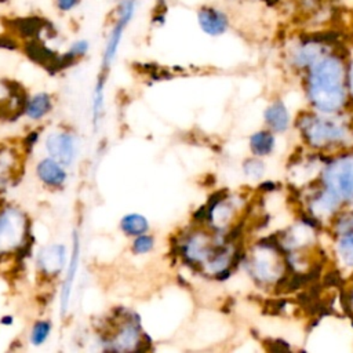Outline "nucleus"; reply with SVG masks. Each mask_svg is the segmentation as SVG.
Wrapping results in <instances>:
<instances>
[{
    "mask_svg": "<svg viewBox=\"0 0 353 353\" xmlns=\"http://www.w3.org/2000/svg\"><path fill=\"white\" fill-rule=\"evenodd\" d=\"M139 3L141 0H116L113 14H112V22L103 44L99 77L106 79V73L110 69L120 50L124 33L137 15Z\"/></svg>",
    "mask_w": 353,
    "mask_h": 353,
    "instance_id": "obj_1",
    "label": "nucleus"
},
{
    "mask_svg": "<svg viewBox=\"0 0 353 353\" xmlns=\"http://www.w3.org/2000/svg\"><path fill=\"white\" fill-rule=\"evenodd\" d=\"M28 233V221L18 208H3L0 211V255L18 250Z\"/></svg>",
    "mask_w": 353,
    "mask_h": 353,
    "instance_id": "obj_2",
    "label": "nucleus"
},
{
    "mask_svg": "<svg viewBox=\"0 0 353 353\" xmlns=\"http://www.w3.org/2000/svg\"><path fill=\"white\" fill-rule=\"evenodd\" d=\"M196 22L204 34L219 37L229 30L232 21L229 12L223 7L207 3L197 7Z\"/></svg>",
    "mask_w": 353,
    "mask_h": 353,
    "instance_id": "obj_3",
    "label": "nucleus"
},
{
    "mask_svg": "<svg viewBox=\"0 0 353 353\" xmlns=\"http://www.w3.org/2000/svg\"><path fill=\"white\" fill-rule=\"evenodd\" d=\"M46 150L50 157L55 159L65 167H69L77 153V139L69 131H55L46 138Z\"/></svg>",
    "mask_w": 353,
    "mask_h": 353,
    "instance_id": "obj_4",
    "label": "nucleus"
},
{
    "mask_svg": "<svg viewBox=\"0 0 353 353\" xmlns=\"http://www.w3.org/2000/svg\"><path fill=\"white\" fill-rule=\"evenodd\" d=\"M141 330L138 320L127 319L121 324H119L116 332L105 342L109 343L106 350H138V345L141 343Z\"/></svg>",
    "mask_w": 353,
    "mask_h": 353,
    "instance_id": "obj_5",
    "label": "nucleus"
},
{
    "mask_svg": "<svg viewBox=\"0 0 353 353\" xmlns=\"http://www.w3.org/2000/svg\"><path fill=\"white\" fill-rule=\"evenodd\" d=\"M68 250L63 244H51L40 250L37 255V266L46 276H58L65 268Z\"/></svg>",
    "mask_w": 353,
    "mask_h": 353,
    "instance_id": "obj_6",
    "label": "nucleus"
},
{
    "mask_svg": "<svg viewBox=\"0 0 353 353\" xmlns=\"http://www.w3.org/2000/svg\"><path fill=\"white\" fill-rule=\"evenodd\" d=\"M79 259H80V237L79 233H73V247H72V255L69 259V265L66 269V276L61 288V295H59V305H61V313L62 316L66 314L70 295H72V288H73V281L76 277V272L79 269Z\"/></svg>",
    "mask_w": 353,
    "mask_h": 353,
    "instance_id": "obj_7",
    "label": "nucleus"
},
{
    "mask_svg": "<svg viewBox=\"0 0 353 353\" xmlns=\"http://www.w3.org/2000/svg\"><path fill=\"white\" fill-rule=\"evenodd\" d=\"M36 175L48 188H62L68 179L65 165L50 156L37 163Z\"/></svg>",
    "mask_w": 353,
    "mask_h": 353,
    "instance_id": "obj_8",
    "label": "nucleus"
},
{
    "mask_svg": "<svg viewBox=\"0 0 353 353\" xmlns=\"http://www.w3.org/2000/svg\"><path fill=\"white\" fill-rule=\"evenodd\" d=\"M52 109V99L47 92H37L29 99H26L25 103V114L30 120H41L46 117Z\"/></svg>",
    "mask_w": 353,
    "mask_h": 353,
    "instance_id": "obj_9",
    "label": "nucleus"
},
{
    "mask_svg": "<svg viewBox=\"0 0 353 353\" xmlns=\"http://www.w3.org/2000/svg\"><path fill=\"white\" fill-rule=\"evenodd\" d=\"M120 229L124 234L131 236V237H137L139 234H143V233L149 232V222L142 214L131 212V214H127L121 218Z\"/></svg>",
    "mask_w": 353,
    "mask_h": 353,
    "instance_id": "obj_10",
    "label": "nucleus"
},
{
    "mask_svg": "<svg viewBox=\"0 0 353 353\" xmlns=\"http://www.w3.org/2000/svg\"><path fill=\"white\" fill-rule=\"evenodd\" d=\"M17 172V157L11 149H0V189H4Z\"/></svg>",
    "mask_w": 353,
    "mask_h": 353,
    "instance_id": "obj_11",
    "label": "nucleus"
},
{
    "mask_svg": "<svg viewBox=\"0 0 353 353\" xmlns=\"http://www.w3.org/2000/svg\"><path fill=\"white\" fill-rule=\"evenodd\" d=\"M90 51V41L87 39H76L70 43V46L68 47V50L61 55L59 58V66H68L70 63H74L77 59L84 58Z\"/></svg>",
    "mask_w": 353,
    "mask_h": 353,
    "instance_id": "obj_12",
    "label": "nucleus"
},
{
    "mask_svg": "<svg viewBox=\"0 0 353 353\" xmlns=\"http://www.w3.org/2000/svg\"><path fill=\"white\" fill-rule=\"evenodd\" d=\"M51 328H52L51 321H48V320H37L33 324L32 330H30V336H29L30 343L33 346L43 345L48 339V336L51 334Z\"/></svg>",
    "mask_w": 353,
    "mask_h": 353,
    "instance_id": "obj_13",
    "label": "nucleus"
},
{
    "mask_svg": "<svg viewBox=\"0 0 353 353\" xmlns=\"http://www.w3.org/2000/svg\"><path fill=\"white\" fill-rule=\"evenodd\" d=\"M153 247H154V237L152 234L143 233V234L134 237V241H132V252L134 254L142 255V254L150 252L153 250Z\"/></svg>",
    "mask_w": 353,
    "mask_h": 353,
    "instance_id": "obj_14",
    "label": "nucleus"
},
{
    "mask_svg": "<svg viewBox=\"0 0 353 353\" xmlns=\"http://www.w3.org/2000/svg\"><path fill=\"white\" fill-rule=\"evenodd\" d=\"M251 148L258 154L268 153L272 149V137L265 132H259L254 135L251 139Z\"/></svg>",
    "mask_w": 353,
    "mask_h": 353,
    "instance_id": "obj_15",
    "label": "nucleus"
},
{
    "mask_svg": "<svg viewBox=\"0 0 353 353\" xmlns=\"http://www.w3.org/2000/svg\"><path fill=\"white\" fill-rule=\"evenodd\" d=\"M268 120L270 124H273L276 128H284L287 124V116H285V110L284 108L277 103L274 105L272 109H269L268 112Z\"/></svg>",
    "mask_w": 353,
    "mask_h": 353,
    "instance_id": "obj_16",
    "label": "nucleus"
},
{
    "mask_svg": "<svg viewBox=\"0 0 353 353\" xmlns=\"http://www.w3.org/2000/svg\"><path fill=\"white\" fill-rule=\"evenodd\" d=\"M52 3H54V8L59 14L68 15V14H72L76 10H79L83 0H52Z\"/></svg>",
    "mask_w": 353,
    "mask_h": 353,
    "instance_id": "obj_17",
    "label": "nucleus"
}]
</instances>
